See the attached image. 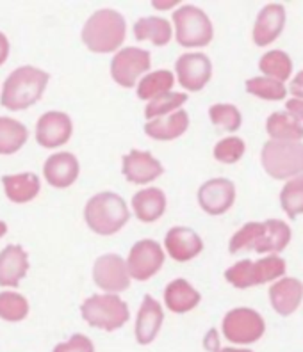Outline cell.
I'll use <instances>...</instances> for the list:
<instances>
[{
	"mask_svg": "<svg viewBox=\"0 0 303 352\" xmlns=\"http://www.w3.org/2000/svg\"><path fill=\"white\" fill-rule=\"evenodd\" d=\"M127 22L114 9H98L87 18L83 29V41L95 54H111L123 45Z\"/></svg>",
	"mask_w": 303,
	"mask_h": 352,
	"instance_id": "1",
	"label": "cell"
},
{
	"mask_svg": "<svg viewBox=\"0 0 303 352\" xmlns=\"http://www.w3.org/2000/svg\"><path fill=\"white\" fill-rule=\"evenodd\" d=\"M50 75L34 66H20L9 75L2 89V105L9 111H23L34 105L45 93Z\"/></svg>",
	"mask_w": 303,
	"mask_h": 352,
	"instance_id": "2",
	"label": "cell"
},
{
	"mask_svg": "<svg viewBox=\"0 0 303 352\" xmlns=\"http://www.w3.org/2000/svg\"><path fill=\"white\" fill-rule=\"evenodd\" d=\"M84 219L98 235H114L129 223L130 212L125 199L116 192H100L86 203Z\"/></svg>",
	"mask_w": 303,
	"mask_h": 352,
	"instance_id": "3",
	"label": "cell"
},
{
	"mask_svg": "<svg viewBox=\"0 0 303 352\" xmlns=\"http://www.w3.org/2000/svg\"><path fill=\"white\" fill-rule=\"evenodd\" d=\"M83 318L91 327L116 331L129 322V306L116 294H96L87 297L81 306Z\"/></svg>",
	"mask_w": 303,
	"mask_h": 352,
	"instance_id": "4",
	"label": "cell"
},
{
	"mask_svg": "<svg viewBox=\"0 0 303 352\" xmlns=\"http://www.w3.org/2000/svg\"><path fill=\"white\" fill-rule=\"evenodd\" d=\"M262 168L275 180H287L303 175L302 142L268 141L260 153Z\"/></svg>",
	"mask_w": 303,
	"mask_h": 352,
	"instance_id": "5",
	"label": "cell"
},
{
	"mask_svg": "<svg viewBox=\"0 0 303 352\" xmlns=\"http://www.w3.org/2000/svg\"><path fill=\"white\" fill-rule=\"evenodd\" d=\"M175 38L184 48L207 47L214 38L211 18L196 6H182L174 13Z\"/></svg>",
	"mask_w": 303,
	"mask_h": 352,
	"instance_id": "6",
	"label": "cell"
},
{
	"mask_svg": "<svg viewBox=\"0 0 303 352\" xmlns=\"http://www.w3.org/2000/svg\"><path fill=\"white\" fill-rule=\"evenodd\" d=\"M284 272H286L284 258L271 254L259 262L241 260V262L234 263L225 271V279L236 288H250L282 278Z\"/></svg>",
	"mask_w": 303,
	"mask_h": 352,
	"instance_id": "7",
	"label": "cell"
},
{
	"mask_svg": "<svg viewBox=\"0 0 303 352\" xmlns=\"http://www.w3.org/2000/svg\"><path fill=\"white\" fill-rule=\"evenodd\" d=\"M221 331L230 344L250 345L262 338L266 331V322L255 309L234 308L230 309L223 318Z\"/></svg>",
	"mask_w": 303,
	"mask_h": 352,
	"instance_id": "8",
	"label": "cell"
},
{
	"mask_svg": "<svg viewBox=\"0 0 303 352\" xmlns=\"http://www.w3.org/2000/svg\"><path fill=\"white\" fill-rule=\"evenodd\" d=\"M152 66L150 52L138 47H125L111 60V77L121 87H134L138 78Z\"/></svg>",
	"mask_w": 303,
	"mask_h": 352,
	"instance_id": "9",
	"label": "cell"
},
{
	"mask_svg": "<svg viewBox=\"0 0 303 352\" xmlns=\"http://www.w3.org/2000/svg\"><path fill=\"white\" fill-rule=\"evenodd\" d=\"M163 263H165V251L159 242L152 241V239L136 242L130 248L129 258H127L129 274L136 281H147V279L154 278L160 271Z\"/></svg>",
	"mask_w": 303,
	"mask_h": 352,
	"instance_id": "10",
	"label": "cell"
},
{
	"mask_svg": "<svg viewBox=\"0 0 303 352\" xmlns=\"http://www.w3.org/2000/svg\"><path fill=\"white\" fill-rule=\"evenodd\" d=\"M93 279L107 294L125 292L130 287V274L127 262L118 254H102L93 265Z\"/></svg>",
	"mask_w": 303,
	"mask_h": 352,
	"instance_id": "11",
	"label": "cell"
},
{
	"mask_svg": "<svg viewBox=\"0 0 303 352\" xmlns=\"http://www.w3.org/2000/svg\"><path fill=\"white\" fill-rule=\"evenodd\" d=\"M178 82L182 87H186L191 93L202 91L212 77V63L205 54L191 52L184 54L175 63Z\"/></svg>",
	"mask_w": 303,
	"mask_h": 352,
	"instance_id": "12",
	"label": "cell"
},
{
	"mask_svg": "<svg viewBox=\"0 0 303 352\" xmlns=\"http://www.w3.org/2000/svg\"><path fill=\"white\" fill-rule=\"evenodd\" d=\"M236 201V187L229 178H212L198 189V203L209 215H221Z\"/></svg>",
	"mask_w": 303,
	"mask_h": 352,
	"instance_id": "13",
	"label": "cell"
},
{
	"mask_svg": "<svg viewBox=\"0 0 303 352\" xmlns=\"http://www.w3.org/2000/svg\"><path fill=\"white\" fill-rule=\"evenodd\" d=\"M74 125L68 114L59 111L45 112L36 125V141L43 148L63 146L72 138Z\"/></svg>",
	"mask_w": 303,
	"mask_h": 352,
	"instance_id": "14",
	"label": "cell"
},
{
	"mask_svg": "<svg viewBox=\"0 0 303 352\" xmlns=\"http://www.w3.org/2000/svg\"><path fill=\"white\" fill-rule=\"evenodd\" d=\"M121 171H123V176L130 184L145 185L157 180L165 173V168H163V164L150 151L132 150L123 157V168H121Z\"/></svg>",
	"mask_w": 303,
	"mask_h": 352,
	"instance_id": "15",
	"label": "cell"
},
{
	"mask_svg": "<svg viewBox=\"0 0 303 352\" xmlns=\"http://www.w3.org/2000/svg\"><path fill=\"white\" fill-rule=\"evenodd\" d=\"M165 245L168 254L175 262H189L202 253L204 241L195 230L186 226H175L166 233Z\"/></svg>",
	"mask_w": 303,
	"mask_h": 352,
	"instance_id": "16",
	"label": "cell"
},
{
	"mask_svg": "<svg viewBox=\"0 0 303 352\" xmlns=\"http://www.w3.org/2000/svg\"><path fill=\"white\" fill-rule=\"evenodd\" d=\"M165 322V314L159 301H156L150 294L143 297V302L139 306L138 317H136V340L139 345H150L159 335L160 327Z\"/></svg>",
	"mask_w": 303,
	"mask_h": 352,
	"instance_id": "17",
	"label": "cell"
},
{
	"mask_svg": "<svg viewBox=\"0 0 303 352\" xmlns=\"http://www.w3.org/2000/svg\"><path fill=\"white\" fill-rule=\"evenodd\" d=\"M303 299V283L296 278H282L269 287V302L280 317H289L300 308Z\"/></svg>",
	"mask_w": 303,
	"mask_h": 352,
	"instance_id": "18",
	"label": "cell"
},
{
	"mask_svg": "<svg viewBox=\"0 0 303 352\" xmlns=\"http://www.w3.org/2000/svg\"><path fill=\"white\" fill-rule=\"evenodd\" d=\"M284 25H286V8L282 4L264 6L253 25V41L259 47H268L282 34Z\"/></svg>",
	"mask_w": 303,
	"mask_h": 352,
	"instance_id": "19",
	"label": "cell"
},
{
	"mask_svg": "<svg viewBox=\"0 0 303 352\" xmlns=\"http://www.w3.org/2000/svg\"><path fill=\"white\" fill-rule=\"evenodd\" d=\"M79 160L75 159L74 153L61 151V153L48 157L45 162V178L56 189H66L70 185H74L79 178Z\"/></svg>",
	"mask_w": 303,
	"mask_h": 352,
	"instance_id": "20",
	"label": "cell"
},
{
	"mask_svg": "<svg viewBox=\"0 0 303 352\" xmlns=\"http://www.w3.org/2000/svg\"><path fill=\"white\" fill-rule=\"evenodd\" d=\"M29 271V256L20 245L0 251V287H18Z\"/></svg>",
	"mask_w": 303,
	"mask_h": 352,
	"instance_id": "21",
	"label": "cell"
},
{
	"mask_svg": "<svg viewBox=\"0 0 303 352\" xmlns=\"http://www.w3.org/2000/svg\"><path fill=\"white\" fill-rule=\"evenodd\" d=\"M187 126H189V114L180 109L165 118L148 121L145 125V133L157 141H174L186 133Z\"/></svg>",
	"mask_w": 303,
	"mask_h": 352,
	"instance_id": "22",
	"label": "cell"
},
{
	"mask_svg": "<svg viewBox=\"0 0 303 352\" xmlns=\"http://www.w3.org/2000/svg\"><path fill=\"white\" fill-rule=\"evenodd\" d=\"M202 301V296L186 279H174L165 290L166 308L174 314H186L195 309Z\"/></svg>",
	"mask_w": 303,
	"mask_h": 352,
	"instance_id": "23",
	"label": "cell"
},
{
	"mask_svg": "<svg viewBox=\"0 0 303 352\" xmlns=\"http://www.w3.org/2000/svg\"><path fill=\"white\" fill-rule=\"evenodd\" d=\"M132 208L141 223H154L165 214L166 210V194L157 187L139 190L132 198Z\"/></svg>",
	"mask_w": 303,
	"mask_h": 352,
	"instance_id": "24",
	"label": "cell"
},
{
	"mask_svg": "<svg viewBox=\"0 0 303 352\" xmlns=\"http://www.w3.org/2000/svg\"><path fill=\"white\" fill-rule=\"evenodd\" d=\"M266 132L271 141L300 142L303 139L302 121L287 111L273 112L266 121Z\"/></svg>",
	"mask_w": 303,
	"mask_h": 352,
	"instance_id": "25",
	"label": "cell"
},
{
	"mask_svg": "<svg viewBox=\"0 0 303 352\" xmlns=\"http://www.w3.org/2000/svg\"><path fill=\"white\" fill-rule=\"evenodd\" d=\"M171 23L166 18L145 16L134 23V36L138 41H152L156 47H166L171 39Z\"/></svg>",
	"mask_w": 303,
	"mask_h": 352,
	"instance_id": "26",
	"label": "cell"
},
{
	"mask_svg": "<svg viewBox=\"0 0 303 352\" xmlns=\"http://www.w3.org/2000/svg\"><path fill=\"white\" fill-rule=\"evenodd\" d=\"M291 242V228L280 219L264 221V232L255 245L257 253H280Z\"/></svg>",
	"mask_w": 303,
	"mask_h": 352,
	"instance_id": "27",
	"label": "cell"
},
{
	"mask_svg": "<svg viewBox=\"0 0 303 352\" xmlns=\"http://www.w3.org/2000/svg\"><path fill=\"white\" fill-rule=\"evenodd\" d=\"M6 196L13 203H27L39 194V178L34 173H22L2 178Z\"/></svg>",
	"mask_w": 303,
	"mask_h": 352,
	"instance_id": "28",
	"label": "cell"
},
{
	"mask_svg": "<svg viewBox=\"0 0 303 352\" xmlns=\"http://www.w3.org/2000/svg\"><path fill=\"white\" fill-rule=\"evenodd\" d=\"M29 139V130L20 121L0 118V155L17 153Z\"/></svg>",
	"mask_w": 303,
	"mask_h": 352,
	"instance_id": "29",
	"label": "cell"
},
{
	"mask_svg": "<svg viewBox=\"0 0 303 352\" xmlns=\"http://www.w3.org/2000/svg\"><path fill=\"white\" fill-rule=\"evenodd\" d=\"M175 77L169 69H157L154 74L145 75L138 84V96L145 102H152L157 96L169 93L174 87Z\"/></svg>",
	"mask_w": 303,
	"mask_h": 352,
	"instance_id": "30",
	"label": "cell"
},
{
	"mask_svg": "<svg viewBox=\"0 0 303 352\" xmlns=\"http://www.w3.org/2000/svg\"><path fill=\"white\" fill-rule=\"evenodd\" d=\"M259 68L264 74V77L284 84L293 74V60L284 50H271L266 52L264 56L260 57Z\"/></svg>",
	"mask_w": 303,
	"mask_h": 352,
	"instance_id": "31",
	"label": "cell"
},
{
	"mask_svg": "<svg viewBox=\"0 0 303 352\" xmlns=\"http://www.w3.org/2000/svg\"><path fill=\"white\" fill-rule=\"evenodd\" d=\"M187 102L186 93H175V91H169L165 95L157 96L156 100L148 102V105L145 107V118L148 121L157 120V118H165L168 114L175 111H180V107Z\"/></svg>",
	"mask_w": 303,
	"mask_h": 352,
	"instance_id": "32",
	"label": "cell"
},
{
	"mask_svg": "<svg viewBox=\"0 0 303 352\" xmlns=\"http://www.w3.org/2000/svg\"><path fill=\"white\" fill-rule=\"evenodd\" d=\"M280 205L289 219H296L303 214V175L287 182L280 192Z\"/></svg>",
	"mask_w": 303,
	"mask_h": 352,
	"instance_id": "33",
	"label": "cell"
},
{
	"mask_svg": "<svg viewBox=\"0 0 303 352\" xmlns=\"http://www.w3.org/2000/svg\"><path fill=\"white\" fill-rule=\"evenodd\" d=\"M247 91L250 95L259 96L269 102H280L286 98L287 89L286 86L278 80H273L269 77H253L247 80Z\"/></svg>",
	"mask_w": 303,
	"mask_h": 352,
	"instance_id": "34",
	"label": "cell"
},
{
	"mask_svg": "<svg viewBox=\"0 0 303 352\" xmlns=\"http://www.w3.org/2000/svg\"><path fill=\"white\" fill-rule=\"evenodd\" d=\"M209 118H211L212 125L220 126L225 132H238L241 129L242 118L241 112L236 105L230 103H216L209 107Z\"/></svg>",
	"mask_w": 303,
	"mask_h": 352,
	"instance_id": "35",
	"label": "cell"
},
{
	"mask_svg": "<svg viewBox=\"0 0 303 352\" xmlns=\"http://www.w3.org/2000/svg\"><path fill=\"white\" fill-rule=\"evenodd\" d=\"M29 314V302L17 292H0V318L8 322H20Z\"/></svg>",
	"mask_w": 303,
	"mask_h": 352,
	"instance_id": "36",
	"label": "cell"
},
{
	"mask_svg": "<svg viewBox=\"0 0 303 352\" xmlns=\"http://www.w3.org/2000/svg\"><path fill=\"white\" fill-rule=\"evenodd\" d=\"M264 232V223H248L234 233L230 239L229 251L230 253H239V251H255V245L259 242L260 235Z\"/></svg>",
	"mask_w": 303,
	"mask_h": 352,
	"instance_id": "37",
	"label": "cell"
},
{
	"mask_svg": "<svg viewBox=\"0 0 303 352\" xmlns=\"http://www.w3.org/2000/svg\"><path fill=\"white\" fill-rule=\"evenodd\" d=\"M247 151V144L241 138L230 135V138L221 139L214 146V159L221 164H236L241 160V157Z\"/></svg>",
	"mask_w": 303,
	"mask_h": 352,
	"instance_id": "38",
	"label": "cell"
},
{
	"mask_svg": "<svg viewBox=\"0 0 303 352\" xmlns=\"http://www.w3.org/2000/svg\"><path fill=\"white\" fill-rule=\"evenodd\" d=\"M52 352H95V345H93V342L86 335L77 333L68 342L57 344Z\"/></svg>",
	"mask_w": 303,
	"mask_h": 352,
	"instance_id": "39",
	"label": "cell"
},
{
	"mask_svg": "<svg viewBox=\"0 0 303 352\" xmlns=\"http://www.w3.org/2000/svg\"><path fill=\"white\" fill-rule=\"evenodd\" d=\"M286 111L291 112L295 118H298L300 121H303V100L291 98L289 102H286Z\"/></svg>",
	"mask_w": 303,
	"mask_h": 352,
	"instance_id": "40",
	"label": "cell"
},
{
	"mask_svg": "<svg viewBox=\"0 0 303 352\" xmlns=\"http://www.w3.org/2000/svg\"><path fill=\"white\" fill-rule=\"evenodd\" d=\"M289 91H291V95L295 96V98L303 100V69L296 75L295 78H293V80H291Z\"/></svg>",
	"mask_w": 303,
	"mask_h": 352,
	"instance_id": "41",
	"label": "cell"
},
{
	"mask_svg": "<svg viewBox=\"0 0 303 352\" xmlns=\"http://www.w3.org/2000/svg\"><path fill=\"white\" fill-rule=\"evenodd\" d=\"M204 345H205V349H207L209 352H218V351H220L221 347H220V340H218L216 329H211L207 333V335H205Z\"/></svg>",
	"mask_w": 303,
	"mask_h": 352,
	"instance_id": "42",
	"label": "cell"
},
{
	"mask_svg": "<svg viewBox=\"0 0 303 352\" xmlns=\"http://www.w3.org/2000/svg\"><path fill=\"white\" fill-rule=\"evenodd\" d=\"M9 56V41L2 32H0V65H4Z\"/></svg>",
	"mask_w": 303,
	"mask_h": 352,
	"instance_id": "43",
	"label": "cell"
},
{
	"mask_svg": "<svg viewBox=\"0 0 303 352\" xmlns=\"http://www.w3.org/2000/svg\"><path fill=\"white\" fill-rule=\"evenodd\" d=\"M178 4H180V0H163V2L154 0V2H152V8L159 9V11H165V9H171Z\"/></svg>",
	"mask_w": 303,
	"mask_h": 352,
	"instance_id": "44",
	"label": "cell"
},
{
	"mask_svg": "<svg viewBox=\"0 0 303 352\" xmlns=\"http://www.w3.org/2000/svg\"><path fill=\"white\" fill-rule=\"evenodd\" d=\"M218 352H253L251 349H247V347H223L220 349Z\"/></svg>",
	"mask_w": 303,
	"mask_h": 352,
	"instance_id": "45",
	"label": "cell"
},
{
	"mask_svg": "<svg viewBox=\"0 0 303 352\" xmlns=\"http://www.w3.org/2000/svg\"><path fill=\"white\" fill-rule=\"evenodd\" d=\"M6 232H8V224L4 221H0V239L6 235Z\"/></svg>",
	"mask_w": 303,
	"mask_h": 352,
	"instance_id": "46",
	"label": "cell"
}]
</instances>
